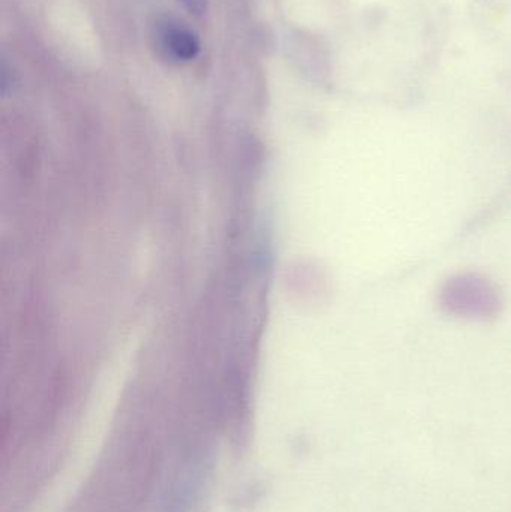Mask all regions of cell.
Masks as SVG:
<instances>
[{
	"label": "cell",
	"mask_w": 511,
	"mask_h": 512,
	"mask_svg": "<svg viewBox=\"0 0 511 512\" xmlns=\"http://www.w3.org/2000/svg\"><path fill=\"white\" fill-rule=\"evenodd\" d=\"M438 306L446 315L471 322H492L504 310L503 292L480 273L453 274L438 291Z\"/></svg>",
	"instance_id": "obj_1"
},
{
	"label": "cell",
	"mask_w": 511,
	"mask_h": 512,
	"mask_svg": "<svg viewBox=\"0 0 511 512\" xmlns=\"http://www.w3.org/2000/svg\"><path fill=\"white\" fill-rule=\"evenodd\" d=\"M156 38L162 51L177 62H191L200 56V39L179 21L171 18L159 21L156 26Z\"/></svg>",
	"instance_id": "obj_2"
},
{
	"label": "cell",
	"mask_w": 511,
	"mask_h": 512,
	"mask_svg": "<svg viewBox=\"0 0 511 512\" xmlns=\"http://www.w3.org/2000/svg\"><path fill=\"white\" fill-rule=\"evenodd\" d=\"M177 2L182 3L186 11L191 12V14L201 15L206 12L209 0H177Z\"/></svg>",
	"instance_id": "obj_3"
}]
</instances>
